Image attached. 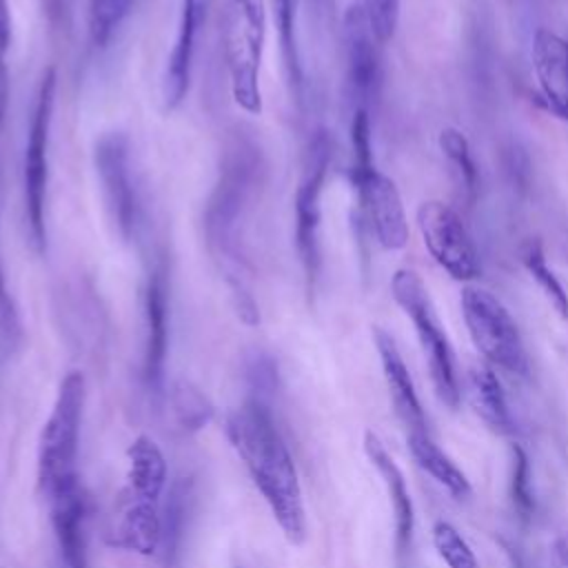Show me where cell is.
I'll return each instance as SVG.
<instances>
[{"instance_id":"cell-12","label":"cell","mask_w":568,"mask_h":568,"mask_svg":"<svg viewBox=\"0 0 568 568\" xmlns=\"http://www.w3.org/2000/svg\"><path fill=\"white\" fill-rule=\"evenodd\" d=\"M353 186L359 197L364 220L384 251H402L408 244V217L395 182L377 171H351Z\"/></svg>"},{"instance_id":"cell-22","label":"cell","mask_w":568,"mask_h":568,"mask_svg":"<svg viewBox=\"0 0 568 568\" xmlns=\"http://www.w3.org/2000/svg\"><path fill=\"white\" fill-rule=\"evenodd\" d=\"M406 446L415 464L428 473L439 486H444L453 497L466 499L470 495V481L466 473L433 442L426 430H408Z\"/></svg>"},{"instance_id":"cell-21","label":"cell","mask_w":568,"mask_h":568,"mask_svg":"<svg viewBox=\"0 0 568 568\" xmlns=\"http://www.w3.org/2000/svg\"><path fill=\"white\" fill-rule=\"evenodd\" d=\"M195 504V481L193 477H178L166 495V504L162 510V539H160V557L166 568H175L182 557L184 537L189 530L191 513Z\"/></svg>"},{"instance_id":"cell-4","label":"cell","mask_w":568,"mask_h":568,"mask_svg":"<svg viewBox=\"0 0 568 568\" xmlns=\"http://www.w3.org/2000/svg\"><path fill=\"white\" fill-rule=\"evenodd\" d=\"M87 382L82 371H69L58 386L51 413L42 424L38 437L36 455V475L38 488L42 495L53 488L58 481L78 475V448H80V428L84 415Z\"/></svg>"},{"instance_id":"cell-36","label":"cell","mask_w":568,"mask_h":568,"mask_svg":"<svg viewBox=\"0 0 568 568\" xmlns=\"http://www.w3.org/2000/svg\"><path fill=\"white\" fill-rule=\"evenodd\" d=\"M555 552H557V559L561 564V568H568V541H557L555 544Z\"/></svg>"},{"instance_id":"cell-2","label":"cell","mask_w":568,"mask_h":568,"mask_svg":"<svg viewBox=\"0 0 568 568\" xmlns=\"http://www.w3.org/2000/svg\"><path fill=\"white\" fill-rule=\"evenodd\" d=\"M224 430L286 541L302 546L308 535L302 484L271 402L248 395L229 413Z\"/></svg>"},{"instance_id":"cell-29","label":"cell","mask_w":568,"mask_h":568,"mask_svg":"<svg viewBox=\"0 0 568 568\" xmlns=\"http://www.w3.org/2000/svg\"><path fill=\"white\" fill-rule=\"evenodd\" d=\"M437 144H439L442 153L448 158V162L455 166V171L459 173L468 195L473 197L475 191H477L479 173H477V164L473 160L470 144H468L466 135L455 126H444L437 135Z\"/></svg>"},{"instance_id":"cell-30","label":"cell","mask_w":568,"mask_h":568,"mask_svg":"<svg viewBox=\"0 0 568 568\" xmlns=\"http://www.w3.org/2000/svg\"><path fill=\"white\" fill-rule=\"evenodd\" d=\"M530 459L528 453L519 444H510V499L513 506L524 515L530 517L535 513V495L530 486Z\"/></svg>"},{"instance_id":"cell-5","label":"cell","mask_w":568,"mask_h":568,"mask_svg":"<svg viewBox=\"0 0 568 568\" xmlns=\"http://www.w3.org/2000/svg\"><path fill=\"white\" fill-rule=\"evenodd\" d=\"M390 295L415 326L419 346L428 364L430 382L439 402L446 404L448 408H457L459 382L453 348L439 324V317L435 313V306L422 277L413 268H397L390 277Z\"/></svg>"},{"instance_id":"cell-25","label":"cell","mask_w":568,"mask_h":568,"mask_svg":"<svg viewBox=\"0 0 568 568\" xmlns=\"http://www.w3.org/2000/svg\"><path fill=\"white\" fill-rule=\"evenodd\" d=\"M171 422L184 435L202 430L213 419V404L191 382H178L169 397Z\"/></svg>"},{"instance_id":"cell-14","label":"cell","mask_w":568,"mask_h":568,"mask_svg":"<svg viewBox=\"0 0 568 568\" xmlns=\"http://www.w3.org/2000/svg\"><path fill=\"white\" fill-rule=\"evenodd\" d=\"M51 524L67 568H89L87 550V497L78 475L58 481L47 493Z\"/></svg>"},{"instance_id":"cell-16","label":"cell","mask_w":568,"mask_h":568,"mask_svg":"<svg viewBox=\"0 0 568 568\" xmlns=\"http://www.w3.org/2000/svg\"><path fill=\"white\" fill-rule=\"evenodd\" d=\"M532 69L544 106L568 122V40L550 29L532 36Z\"/></svg>"},{"instance_id":"cell-1","label":"cell","mask_w":568,"mask_h":568,"mask_svg":"<svg viewBox=\"0 0 568 568\" xmlns=\"http://www.w3.org/2000/svg\"><path fill=\"white\" fill-rule=\"evenodd\" d=\"M264 175L266 160L260 142L242 129L231 133L202 217L206 248L231 291L237 317L246 326L260 322L251 293L253 268L246 253V224L264 186Z\"/></svg>"},{"instance_id":"cell-32","label":"cell","mask_w":568,"mask_h":568,"mask_svg":"<svg viewBox=\"0 0 568 568\" xmlns=\"http://www.w3.org/2000/svg\"><path fill=\"white\" fill-rule=\"evenodd\" d=\"M246 382L251 388L248 395L271 402L277 388V366L273 357H268L266 353H255L246 362Z\"/></svg>"},{"instance_id":"cell-19","label":"cell","mask_w":568,"mask_h":568,"mask_svg":"<svg viewBox=\"0 0 568 568\" xmlns=\"http://www.w3.org/2000/svg\"><path fill=\"white\" fill-rule=\"evenodd\" d=\"M166 479L169 468L164 453L149 435H138L126 448V484L120 493V506H160Z\"/></svg>"},{"instance_id":"cell-8","label":"cell","mask_w":568,"mask_h":568,"mask_svg":"<svg viewBox=\"0 0 568 568\" xmlns=\"http://www.w3.org/2000/svg\"><path fill=\"white\" fill-rule=\"evenodd\" d=\"M331 135L320 129L308 142L302 175L295 189V248L304 271L306 291L313 293L320 280L322 268V244H320V224H322V191L326 173L331 166Z\"/></svg>"},{"instance_id":"cell-10","label":"cell","mask_w":568,"mask_h":568,"mask_svg":"<svg viewBox=\"0 0 568 568\" xmlns=\"http://www.w3.org/2000/svg\"><path fill=\"white\" fill-rule=\"evenodd\" d=\"M417 229L430 257L457 282L470 284L479 277L477 246L462 215L442 200H426L417 206Z\"/></svg>"},{"instance_id":"cell-33","label":"cell","mask_w":568,"mask_h":568,"mask_svg":"<svg viewBox=\"0 0 568 568\" xmlns=\"http://www.w3.org/2000/svg\"><path fill=\"white\" fill-rule=\"evenodd\" d=\"M11 44V4L9 0H0V129L7 118L9 106V69L7 53Z\"/></svg>"},{"instance_id":"cell-7","label":"cell","mask_w":568,"mask_h":568,"mask_svg":"<svg viewBox=\"0 0 568 568\" xmlns=\"http://www.w3.org/2000/svg\"><path fill=\"white\" fill-rule=\"evenodd\" d=\"M466 331L475 348L497 368L515 375L528 373V355L519 326L501 300L475 284H466L459 295Z\"/></svg>"},{"instance_id":"cell-15","label":"cell","mask_w":568,"mask_h":568,"mask_svg":"<svg viewBox=\"0 0 568 568\" xmlns=\"http://www.w3.org/2000/svg\"><path fill=\"white\" fill-rule=\"evenodd\" d=\"M206 9H209V0H180L178 31H175L173 49L166 58V67L160 84L164 111H175L189 93L197 33L206 20Z\"/></svg>"},{"instance_id":"cell-31","label":"cell","mask_w":568,"mask_h":568,"mask_svg":"<svg viewBox=\"0 0 568 568\" xmlns=\"http://www.w3.org/2000/svg\"><path fill=\"white\" fill-rule=\"evenodd\" d=\"M362 7L375 40L379 44L390 42L399 22V0H364Z\"/></svg>"},{"instance_id":"cell-11","label":"cell","mask_w":568,"mask_h":568,"mask_svg":"<svg viewBox=\"0 0 568 568\" xmlns=\"http://www.w3.org/2000/svg\"><path fill=\"white\" fill-rule=\"evenodd\" d=\"M142 317H144V346H142V384L160 397L164 388V368L169 353V324H171V286L169 268L158 255L144 277L142 288Z\"/></svg>"},{"instance_id":"cell-26","label":"cell","mask_w":568,"mask_h":568,"mask_svg":"<svg viewBox=\"0 0 568 568\" xmlns=\"http://www.w3.org/2000/svg\"><path fill=\"white\" fill-rule=\"evenodd\" d=\"M519 257H521V264L528 271V275L537 282V286L541 288V293L546 295L550 306L557 311V315L561 320H568V293L561 286L555 271L546 264V253H544L541 242L535 237L526 240L519 248Z\"/></svg>"},{"instance_id":"cell-6","label":"cell","mask_w":568,"mask_h":568,"mask_svg":"<svg viewBox=\"0 0 568 568\" xmlns=\"http://www.w3.org/2000/svg\"><path fill=\"white\" fill-rule=\"evenodd\" d=\"M58 73L47 67L40 75V84L33 100L29 120V133L24 142V217L29 229V242L38 255L47 251V184H49V138L55 106Z\"/></svg>"},{"instance_id":"cell-24","label":"cell","mask_w":568,"mask_h":568,"mask_svg":"<svg viewBox=\"0 0 568 568\" xmlns=\"http://www.w3.org/2000/svg\"><path fill=\"white\" fill-rule=\"evenodd\" d=\"M273 4V18L277 29V42H280V55L282 67L286 73L288 89L297 102H302L304 93V67L297 44V27H295V0H271Z\"/></svg>"},{"instance_id":"cell-13","label":"cell","mask_w":568,"mask_h":568,"mask_svg":"<svg viewBox=\"0 0 568 568\" xmlns=\"http://www.w3.org/2000/svg\"><path fill=\"white\" fill-rule=\"evenodd\" d=\"M377 40L371 31L362 4H351L344 13V53L346 78L355 98V109H371L379 95L382 69L377 55Z\"/></svg>"},{"instance_id":"cell-20","label":"cell","mask_w":568,"mask_h":568,"mask_svg":"<svg viewBox=\"0 0 568 568\" xmlns=\"http://www.w3.org/2000/svg\"><path fill=\"white\" fill-rule=\"evenodd\" d=\"M162 513L155 504L120 506L118 521L106 532V544L118 550L151 557L160 550Z\"/></svg>"},{"instance_id":"cell-28","label":"cell","mask_w":568,"mask_h":568,"mask_svg":"<svg viewBox=\"0 0 568 568\" xmlns=\"http://www.w3.org/2000/svg\"><path fill=\"white\" fill-rule=\"evenodd\" d=\"M430 541L437 552V557L448 568H479V561L470 548V544L464 539V535L446 519H437L430 528Z\"/></svg>"},{"instance_id":"cell-18","label":"cell","mask_w":568,"mask_h":568,"mask_svg":"<svg viewBox=\"0 0 568 568\" xmlns=\"http://www.w3.org/2000/svg\"><path fill=\"white\" fill-rule=\"evenodd\" d=\"M373 344L382 364V375H384L390 402L395 406V413L399 415V419L408 430H426V415L397 342L386 328L373 326Z\"/></svg>"},{"instance_id":"cell-34","label":"cell","mask_w":568,"mask_h":568,"mask_svg":"<svg viewBox=\"0 0 568 568\" xmlns=\"http://www.w3.org/2000/svg\"><path fill=\"white\" fill-rule=\"evenodd\" d=\"M0 331H2L7 342H13V339L20 337V320H18L16 304H13L11 295H9L7 282H4L2 262H0Z\"/></svg>"},{"instance_id":"cell-23","label":"cell","mask_w":568,"mask_h":568,"mask_svg":"<svg viewBox=\"0 0 568 568\" xmlns=\"http://www.w3.org/2000/svg\"><path fill=\"white\" fill-rule=\"evenodd\" d=\"M468 393L475 413L495 433H513L515 422L508 408L504 386L495 371L486 364H477L468 371Z\"/></svg>"},{"instance_id":"cell-3","label":"cell","mask_w":568,"mask_h":568,"mask_svg":"<svg viewBox=\"0 0 568 568\" xmlns=\"http://www.w3.org/2000/svg\"><path fill=\"white\" fill-rule=\"evenodd\" d=\"M266 40V0H224L222 47L235 104L262 113L260 69Z\"/></svg>"},{"instance_id":"cell-35","label":"cell","mask_w":568,"mask_h":568,"mask_svg":"<svg viewBox=\"0 0 568 568\" xmlns=\"http://www.w3.org/2000/svg\"><path fill=\"white\" fill-rule=\"evenodd\" d=\"M73 4H75V0H42L47 20L55 29H69L71 18H73Z\"/></svg>"},{"instance_id":"cell-27","label":"cell","mask_w":568,"mask_h":568,"mask_svg":"<svg viewBox=\"0 0 568 568\" xmlns=\"http://www.w3.org/2000/svg\"><path fill=\"white\" fill-rule=\"evenodd\" d=\"M135 0H87V36L95 49L109 47Z\"/></svg>"},{"instance_id":"cell-17","label":"cell","mask_w":568,"mask_h":568,"mask_svg":"<svg viewBox=\"0 0 568 568\" xmlns=\"http://www.w3.org/2000/svg\"><path fill=\"white\" fill-rule=\"evenodd\" d=\"M362 444H364V453H366L371 466L377 470V475L382 477V481L386 486V495H388L390 510H393L397 555H406L410 550L413 532H415V506H413V497L406 486L404 473L397 466V462L393 459V455L388 453V448L384 446V442L373 430L364 433Z\"/></svg>"},{"instance_id":"cell-9","label":"cell","mask_w":568,"mask_h":568,"mask_svg":"<svg viewBox=\"0 0 568 568\" xmlns=\"http://www.w3.org/2000/svg\"><path fill=\"white\" fill-rule=\"evenodd\" d=\"M93 166L100 180L106 215L122 242H131L138 235L142 211L133 180L131 144L126 133H102L93 144Z\"/></svg>"}]
</instances>
